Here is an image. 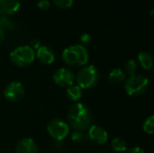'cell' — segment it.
<instances>
[{"mask_svg":"<svg viewBox=\"0 0 154 153\" xmlns=\"http://www.w3.org/2000/svg\"><path fill=\"white\" fill-rule=\"evenodd\" d=\"M69 124L76 131H86L92 125V114L83 103H75L68 111Z\"/></svg>","mask_w":154,"mask_h":153,"instance_id":"6da1fadb","label":"cell"},{"mask_svg":"<svg viewBox=\"0 0 154 153\" xmlns=\"http://www.w3.org/2000/svg\"><path fill=\"white\" fill-rule=\"evenodd\" d=\"M89 55L85 46L76 44L67 47L62 52V60L70 67H82L88 62Z\"/></svg>","mask_w":154,"mask_h":153,"instance_id":"7a4b0ae2","label":"cell"},{"mask_svg":"<svg viewBox=\"0 0 154 153\" xmlns=\"http://www.w3.org/2000/svg\"><path fill=\"white\" fill-rule=\"evenodd\" d=\"M100 78V72L94 65L84 66L77 74V85L82 89H88L95 87Z\"/></svg>","mask_w":154,"mask_h":153,"instance_id":"3957f363","label":"cell"},{"mask_svg":"<svg viewBox=\"0 0 154 153\" xmlns=\"http://www.w3.org/2000/svg\"><path fill=\"white\" fill-rule=\"evenodd\" d=\"M10 60L19 68L28 67L35 60V50L29 45L18 46L11 51Z\"/></svg>","mask_w":154,"mask_h":153,"instance_id":"277c9868","label":"cell"},{"mask_svg":"<svg viewBox=\"0 0 154 153\" xmlns=\"http://www.w3.org/2000/svg\"><path fill=\"white\" fill-rule=\"evenodd\" d=\"M150 82L146 77L135 74L125 80V90L130 96H140L147 91Z\"/></svg>","mask_w":154,"mask_h":153,"instance_id":"5b68a950","label":"cell"},{"mask_svg":"<svg viewBox=\"0 0 154 153\" xmlns=\"http://www.w3.org/2000/svg\"><path fill=\"white\" fill-rule=\"evenodd\" d=\"M47 132L54 141H63L69 133V124L60 119H53L47 125Z\"/></svg>","mask_w":154,"mask_h":153,"instance_id":"8992f818","label":"cell"},{"mask_svg":"<svg viewBox=\"0 0 154 153\" xmlns=\"http://www.w3.org/2000/svg\"><path fill=\"white\" fill-rule=\"evenodd\" d=\"M25 89L23 85L21 82L17 81H13L9 83L4 90L5 97L10 102H19L23 99Z\"/></svg>","mask_w":154,"mask_h":153,"instance_id":"52a82bcc","label":"cell"},{"mask_svg":"<svg viewBox=\"0 0 154 153\" xmlns=\"http://www.w3.org/2000/svg\"><path fill=\"white\" fill-rule=\"evenodd\" d=\"M75 76L73 72L66 68L58 69L53 74L54 83L60 87H69L74 84Z\"/></svg>","mask_w":154,"mask_h":153,"instance_id":"ba28073f","label":"cell"},{"mask_svg":"<svg viewBox=\"0 0 154 153\" xmlns=\"http://www.w3.org/2000/svg\"><path fill=\"white\" fill-rule=\"evenodd\" d=\"M88 130V137L95 144L102 145L107 142L108 133L103 127L99 125H91Z\"/></svg>","mask_w":154,"mask_h":153,"instance_id":"9c48e42d","label":"cell"},{"mask_svg":"<svg viewBox=\"0 0 154 153\" xmlns=\"http://www.w3.org/2000/svg\"><path fill=\"white\" fill-rule=\"evenodd\" d=\"M35 58H37L41 63L44 65H50L55 60V52L51 47L42 45L36 50Z\"/></svg>","mask_w":154,"mask_h":153,"instance_id":"30bf717a","label":"cell"},{"mask_svg":"<svg viewBox=\"0 0 154 153\" xmlns=\"http://www.w3.org/2000/svg\"><path fill=\"white\" fill-rule=\"evenodd\" d=\"M21 6V0H0V15L11 16L14 14Z\"/></svg>","mask_w":154,"mask_h":153,"instance_id":"8fae6325","label":"cell"},{"mask_svg":"<svg viewBox=\"0 0 154 153\" xmlns=\"http://www.w3.org/2000/svg\"><path fill=\"white\" fill-rule=\"evenodd\" d=\"M38 145L32 138L21 139L15 147L16 153H38Z\"/></svg>","mask_w":154,"mask_h":153,"instance_id":"7c38bea8","label":"cell"},{"mask_svg":"<svg viewBox=\"0 0 154 153\" xmlns=\"http://www.w3.org/2000/svg\"><path fill=\"white\" fill-rule=\"evenodd\" d=\"M138 60H139L141 66L146 70H150L153 67L152 55L148 51H141L138 54Z\"/></svg>","mask_w":154,"mask_h":153,"instance_id":"4fadbf2b","label":"cell"},{"mask_svg":"<svg viewBox=\"0 0 154 153\" xmlns=\"http://www.w3.org/2000/svg\"><path fill=\"white\" fill-rule=\"evenodd\" d=\"M67 96L72 102H78L82 97V88L78 85H71L67 88Z\"/></svg>","mask_w":154,"mask_h":153,"instance_id":"5bb4252c","label":"cell"},{"mask_svg":"<svg viewBox=\"0 0 154 153\" xmlns=\"http://www.w3.org/2000/svg\"><path fill=\"white\" fill-rule=\"evenodd\" d=\"M125 73L121 69H114L108 74V80L114 84L121 83L125 80Z\"/></svg>","mask_w":154,"mask_h":153,"instance_id":"9a60e30c","label":"cell"},{"mask_svg":"<svg viewBox=\"0 0 154 153\" xmlns=\"http://www.w3.org/2000/svg\"><path fill=\"white\" fill-rule=\"evenodd\" d=\"M111 146L114 151L117 152H124L127 151V143L125 140L120 137H116L112 140L111 142Z\"/></svg>","mask_w":154,"mask_h":153,"instance_id":"2e32d148","label":"cell"},{"mask_svg":"<svg viewBox=\"0 0 154 153\" xmlns=\"http://www.w3.org/2000/svg\"><path fill=\"white\" fill-rule=\"evenodd\" d=\"M0 26L3 28V30L5 31H14L15 26L13 21H11L7 16L0 15Z\"/></svg>","mask_w":154,"mask_h":153,"instance_id":"e0dca14e","label":"cell"},{"mask_svg":"<svg viewBox=\"0 0 154 153\" xmlns=\"http://www.w3.org/2000/svg\"><path fill=\"white\" fill-rule=\"evenodd\" d=\"M137 70V63L134 60H129L128 61H126V63L125 64V71L126 74L130 76L135 75Z\"/></svg>","mask_w":154,"mask_h":153,"instance_id":"ac0fdd59","label":"cell"},{"mask_svg":"<svg viewBox=\"0 0 154 153\" xmlns=\"http://www.w3.org/2000/svg\"><path fill=\"white\" fill-rule=\"evenodd\" d=\"M143 131L148 134H152L154 132V116L150 115L143 124Z\"/></svg>","mask_w":154,"mask_h":153,"instance_id":"d6986e66","label":"cell"},{"mask_svg":"<svg viewBox=\"0 0 154 153\" xmlns=\"http://www.w3.org/2000/svg\"><path fill=\"white\" fill-rule=\"evenodd\" d=\"M88 139V135H86L84 133V132H81V131H75L73 133H72V136H71V140L75 142H85Z\"/></svg>","mask_w":154,"mask_h":153,"instance_id":"ffe728a7","label":"cell"},{"mask_svg":"<svg viewBox=\"0 0 154 153\" xmlns=\"http://www.w3.org/2000/svg\"><path fill=\"white\" fill-rule=\"evenodd\" d=\"M54 5L61 9H68L72 6L73 0H52Z\"/></svg>","mask_w":154,"mask_h":153,"instance_id":"44dd1931","label":"cell"},{"mask_svg":"<svg viewBox=\"0 0 154 153\" xmlns=\"http://www.w3.org/2000/svg\"><path fill=\"white\" fill-rule=\"evenodd\" d=\"M91 40H92L91 35L88 34V33H83V34L80 36V38H79V41H80V42H81V45H83V46L89 44V43L91 42Z\"/></svg>","mask_w":154,"mask_h":153,"instance_id":"7402d4cb","label":"cell"},{"mask_svg":"<svg viewBox=\"0 0 154 153\" xmlns=\"http://www.w3.org/2000/svg\"><path fill=\"white\" fill-rule=\"evenodd\" d=\"M37 6L41 10H48L51 6V3L49 0H39L37 3Z\"/></svg>","mask_w":154,"mask_h":153,"instance_id":"603a6c76","label":"cell"},{"mask_svg":"<svg viewBox=\"0 0 154 153\" xmlns=\"http://www.w3.org/2000/svg\"><path fill=\"white\" fill-rule=\"evenodd\" d=\"M29 46H31L33 50H37L40 46H41V42H40V40L39 39H33L32 41H31V45H29Z\"/></svg>","mask_w":154,"mask_h":153,"instance_id":"cb8c5ba5","label":"cell"},{"mask_svg":"<svg viewBox=\"0 0 154 153\" xmlns=\"http://www.w3.org/2000/svg\"><path fill=\"white\" fill-rule=\"evenodd\" d=\"M126 153H145V151L140 147H134V148L129 149Z\"/></svg>","mask_w":154,"mask_h":153,"instance_id":"d4e9b609","label":"cell"},{"mask_svg":"<svg viewBox=\"0 0 154 153\" xmlns=\"http://www.w3.org/2000/svg\"><path fill=\"white\" fill-rule=\"evenodd\" d=\"M5 32L3 30V28L0 26V45L4 42L5 41Z\"/></svg>","mask_w":154,"mask_h":153,"instance_id":"484cf974","label":"cell"},{"mask_svg":"<svg viewBox=\"0 0 154 153\" xmlns=\"http://www.w3.org/2000/svg\"><path fill=\"white\" fill-rule=\"evenodd\" d=\"M53 147L57 150H60L62 148V142L61 141H54Z\"/></svg>","mask_w":154,"mask_h":153,"instance_id":"4316f807","label":"cell"},{"mask_svg":"<svg viewBox=\"0 0 154 153\" xmlns=\"http://www.w3.org/2000/svg\"><path fill=\"white\" fill-rule=\"evenodd\" d=\"M101 153H106V152H101Z\"/></svg>","mask_w":154,"mask_h":153,"instance_id":"83f0119b","label":"cell"}]
</instances>
